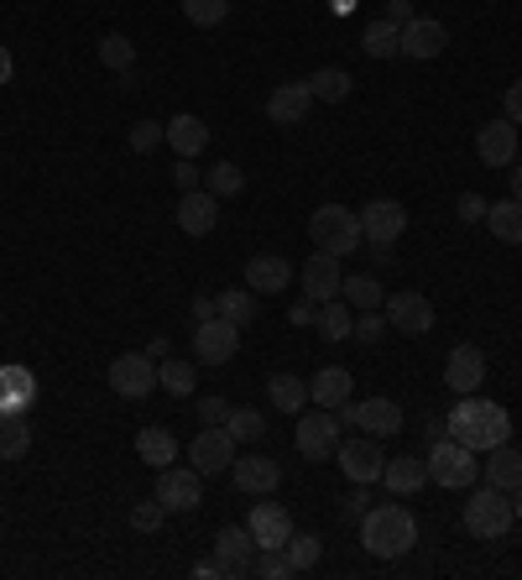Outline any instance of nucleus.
Returning a JSON list of instances; mask_svg holds the SVG:
<instances>
[{"label":"nucleus","mask_w":522,"mask_h":580,"mask_svg":"<svg viewBox=\"0 0 522 580\" xmlns=\"http://www.w3.org/2000/svg\"><path fill=\"white\" fill-rule=\"evenodd\" d=\"M444 424H450V439H460L465 450H475V455H486V450H497V445H507V435H512V418H507V409L501 403H491V398H460L450 413H444Z\"/></svg>","instance_id":"1"},{"label":"nucleus","mask_w":522,"mask_h":580,"mask_svg":"<svg viewBox=\"0 0 522 580\" xmlns=\"http://www.w3.org/2000/svg\"><path fill=\"white\" fill-rule=\"evenodd\" d=\"M360 544H366V555H377V559H403L407 549L418 544V518H413L403 502L366 508V518H360Z\"/></svg>","instance_id":"2"},{"label":"nucleus","mask_w":522,"mask_h":580,"mask_svg":"<svg viewBox=\"0 0 522 580\" xmlns=\"http://www.w3.org/2000/svg\"><path fill=\"white\" fill-rule=\"evenodd\" d=\"M309 241L319 251H330V257H351L366 236H360V215L356 210H345V204H319L309 215Z\"/></svg>","instance_id":"3"},{"label":"nucleus","mask_w":522,"mask_h":580,"mask_svg":"<svg viewBox=\"0 0 522 580\" xmlns=\"http://www.w3.org/2000/svg\"><path fill=\"white\" fill-rule=\"evenodd\" d=\"M512 492H501V486H475L471 502H465V529L475 533V538H501V533L512 529Z\"/></svg>","instance_id":"4"},{"label":"nucleus","mask_w":522,"mask_h":580,"mask_svg":"<svg viewBox=\"0 0 522 580\" xmlns=\"http://www.w3.org/2000/svg\"><path fill=\"white\" fill-rule=\"evenodd\" d=\"M475 471H481L475 450H465L460 439H434V450H428V482L460 492V486L475 482Z\"/></svg>","instance_id":"5"},{"label":"nucleus","mask_w":522,"mask_h":580,"mask_svg":"<svg viewBox=\"0 0 522 580\" xmlns=\"http://www.w3.org/2000/svg\"><path fill=\"white\" fill-rule=\"evenodd\" d=\"M105 382H110V392L116 398H152L157 392V362L146 356V351H126V356H116L110 362V371H105Z\"/></svg>","instance_id":"6"},{"label":"nucleus","mask_w":522,"mask_h":580,"mask_svg":"<svg viewBox=\"0 0 522 580\" xmlns=\"http://www.w3.org/2000/svg\"><path fill=\"white\" fill-rule=\"evenodd\" d=\"M293 439H298L304 460H334V450H340V418H334V409H319V403L304 409Z\"/></svg>","instance_id":"7"},{"label":"nucleus","mask_w":522,"mask_h":580,"mask_svg":"<svg viewBox=\"0 0 522 580\" xmlns=\"http://www.w3.org/2000/svg\"><path fill=\"white\" fill-rule=\"evenodd\" d=\"M189 460L199 476H220L225 465H236V435H230L225 424H204L189 445Z\"/></svg>","instance_id":"8"},{"label":"nucleus","mask_w":522,"mask_h":580,"mask_svg":"<svg viewBox=\"0 0 522 580\" xmlns=\"http://www.w3.org/2000/svg\"><path fill=\"white\" fill-rule=\"evenodd\" d=\"M356 215H360V236H366V246H392L407 230V210L398 204V199H371V204H360Z\"/></svg>","instance_id":"9"},{"label":"nucleus","mask_w":522,"mask_h":580,"mask_svg":"<svg viewBox=\"0 0 522 580\" xmlns=\"http://www.w3.org/2000/svg\"><path fill=\"white\" fill-rule=\"evenodd\" d=\"M240 351V330L230 324V319H204V324H193V356L204 366H225L230 356Z\"/></svg>","instance_id":"10"},{"label":"nucleus","mask_w":522,"mask_h":580,"mask_svg":"<svg viewBox=\"0 0 522 580\" xmlns=\"http://www.w3.org/2000/svg\"><path fill=\"white\" fill-rule=\"evenodd\" d=\"M157 502H163L167 512H193L199 502H204V476L199 471H178V465H167V471H157Z\"/></svg>","instance_id":"11"},{"label":"nucleus","mask_w":522,"mask_h":580,"mask_svg":"<svg viewBox=\"0 0 522 580\" xmlns=\"http://www.w3.org/2000/svg\"><path fill=\"white\" fill-rule=\"evenodd\" d=\"M345 424H356V429H366L371 439H381V435H398L403 429V409L392 403V398H351L345 403Z\"/></svg>","instance_id":"12"},{"label":"nucleus","mask_w":522,"mask_h":580,"mask_svg":"<svg viewBox=\"0 0 522 580\" xmlns=\"http://www.w3.org/2000/svg\"><path fill=\"white\" fill-rule=\"evenodd\" d=\"M381 309H387V324H392L398 335H428V330H434V304H428V293H392Z\"/></svg>","instance_id":"13"},{"label":"nucleus","mask_w":522,"mask_h":580,"mask_svg":"<svg viewBox=\"0 0 522 580\" xmlns=\"http://www.w3.org/2000/svg\"><path fill=\"white\" fill-rule=\"evenodd\" d=\"M444 48H450V26L434 22V16H413V22L403 26V37H398V52H403V58H418V63L439 58Z\"/></svg>","instance_id":"14"},{"label":"nucleus","mask_w":522,"mask_h":580,"mask_svg":"<svg viewBox=\"0 0 522 580\" xmlns=\"http://www.w3.org/2000/svg\"><path fill=\"white\" fill-rule=\"evenodd\" d=\"M475 157L486 163V168H512L518 163V126L507 121H486L475 131Z\"/></svg>","instance_id":"15"},{"label":"nucleus","mask_w":522,"mask_h":580,"mask_svg":"<svg viewBox=\"0 0 522 580\" xmlns=\"http://www.w3.org/2000/svg\"><path fill=\"white\" fill-rule=\"evenodd\" d=\"M214 565H220V576H251V565H257V538H251V529L214 533Z\"/></svg>","instance_id":"16"},{"label":"nucleus","mask_w":522,"mask_h":580,"mask_svg":"<svg viewBox=\"0 0 522 580\" xmlns=\"http://www.w3.org/2000/svg\"><path fill=\"white\" fill-rule=\"evenodd\" d=\"M334 460H340V471H345L356 486L381 482V465H387V455L377 450V439H371V435H366V439H345V445L334 450Z\"/></svg>","instance_id":"17"},{"label":"nucleus","mask_w":522,"mask_h":580,"mask_svg":"<svg viewBox=\"0 0 522 580\" xmlns=\"http://www.w3.org/2000/svg\"><path fill=\"white\" fill-rule=\"evenodd\" d=\"M246 529L257 538V549H283L287 538H293V512L277 508V502H257L251 518H246Z\"/></svg>","instance_id":"18"},{"label":"nucleus","mask_w":522,"mask_h":580,"mask_svg":"<svg viewBox=\"0 0 522 580\" xmlns=\"http://www.w3.org/2000/svg\"><path fill=\"white\" fill-rule=\"evenodd\" d=\"M340 283H345L340 257H330V251H313L309 262H304V298H313V304H330V298H340Z\"/></svg>","instance_id":"19"},{"label":"nucleus","mask_w":522,"mask_h":580,"mask_svg":"<svg viewBox=\"0 0 522 580\" xmlns=\"http://www.w3.org/2000/svg\"><path fill=\"white\" fill-rule=\"evenodd\" d=\"M236 486L240 492H251V497H266V492H277V482H283V465L272 455H261V450H251V455H236Z\"/></svg>","instance_id":"20"},{"label":"nucleus","mask_w":522,"mask_h":580,"mask_svg":"<svg viewBox=\"0 0 522 580\" xmlns=\"http://www.w3.org/2000/svg\"><path fill=\"white\" fill-rule=\"evenodd\" d=\"M214 220H220V199L210 189H189L178 199V230L183 236H210Z\"/></svg>","instance_id":"21"},{"label":"nucleus","mask_w":522,"mask_h":580,"mask_svg":"<svg viewBox=\"0 0 522 580\" xmlns=\"http://www.w3.org/2000/svg\"><path fill=\"white\" fill-rule=\"evenodd\" d=\"M444 382H450L460 398H471L475 387L486 382V356H481L475 345H454L450 362H444Z\"/></svg>","instance_id":"22"},{"label":"nucleus","mask_w":522,"mask_h":580,"mask_svg":"<svg viewBox=\"0 0 522 580\" xmlns=\"http://www.w3.org/2000/svg\"><path fill=\"white\" fill-rule=\"evenodd\" d=\"M309 105H313V95H309V84H304V79H298V84H283V90H272V95H266V121H272V126H304Z\"/></svg>","instance_id":"23"},{"label":"nucleus","mask_w":522,"mask_h":580,"mask_svg":"<svg viewBox=\"0 0 522 580\" xmlns=\"http://www.w3.org/2000/svg\"><path fill=\"white\" fill-rule=\"evenodd\" d=\"M351 392H356V377L345 371V366H324V371H313L309 382V403H319V409H345L351 403Z\"/></svg>","instance_id":"24"},{"label":"nucleus","mask_w":522,"mask_h":580,"mask_svg":"<svg viewBox=\"0 0 522 580\" xmlns=\"http://www.w3.org/2000/svg\"><path fill=\"white\" fill-rule=\"evenodd\" d=\"M37 377L26 366H0V413H26L37 403Z\"/></svg>","instance_id":"25"},{"label":"nucleus","mask_w":522,"mask_h":580,"mask_svg":"<svg viewBox=\"0 0 522 580\" xmlns=\"http://www.w3.org/2000/svg\"><path fill=\"white\" fill-rule=\"evenodd\" d=\"M287 283H293V262L287 257H251L246 262V288L251 293H287Z\"/></svg>","instance_id":"26"},{"label":"nucleus","mask_w":522,"mask_h":580,"mask_svg":"<svg viewBox=\"0 0 522 580\" xmlns=\"http://www.w3.org/2000/svg\"><path fill=\"white\" fill-rule=\"evenodd\" d=\"M381 482H387V492H398V497H413V492L428 486V460H418V455L387 460L381 465Z\"/></svg>","instance_id":"27"},{"label":"nucleus","mask_w":522,"mask_h":580,"mask_svg":"<svg viewBox=\"0 0 522 580\" xmlns=\"http://www.w3.org/2000/svg\"><path fill=\"white\" fill-rule=\"evenodd\" d=\"M167 146H173L178 157H199V152L210 146V126L199 121V116H173V121H167Z\"/></svg>","instance_id":"28"},{"label":"nucleus","mask_w":522,"mask_h":580,"mask_svg":"<svg viewBox=\"0 0 522 580\" xmlns=\"http://www.w3.org/2000/svg\"><path fill=\"white\" fill-rule=\"evenodd\" d=\"M266 398H272V409L277 413H293V418H298V413L309 409V382L293 377V371H277V377L266 382Z\"/></svg>","instance_id":"29"},{"label":"nucleus","mask_w":522,"mask_h":580,"mask_svg":"<svg viewBox=\"0 0 522 580\" xmlns=\"http://www.w3.org/2000/svg\"><path fill=\"white\" fill-rule=\"evenodd\" d=\"M486 225H491V236L507 246H522V199H497V204H486Z\"/></svg>","instance_id":"30"},{"label":"nucleus","mask_w":522,"mask_h":580,"mask_svg":"<svg viewBox=\"0 0 522 580\" xmlns=\"http://www.w3.org/2000/svg\"><path fill=\"white\" fill-rule=\"evenodd\" d=\"M137 455H142L152 471H167V465L178 460V439L167 435L163 424H146L142 435H137Z\"/></svg>","instance_id":"31"},{"label":"nucleus","mask_w":522,"mask_h":580,"mask_svg":"<svg viewBox=\"0 0 522 580\" xmlns=\"http://www.w3.org/2000/svg\"><path fill=\"white\" fill-rule=\"evenodd\" d=\"M486 482L501 486V492H518L522 486V445L512 450V445H497V450H486Z\"/></svg>","instance_id":"32"},{"label":"nucleus","mask_w":522,"mask_h":580,"mask_svg":"<svg viewBox=\"0 0 522 580\" xmlns=\"http://www.w3.org/2000/svg\"><path fill=\"white\" fill-rule=\"evenodd\" d=\"M304 84H309V95L324 99V105H345V99H351V90H356V79H351L345 69H313Z\"/></svg>","instance_id":"33"},{"label":"nucleus","mask_w":522,"mask_h":580,"mask_svg":"<svg viewBox=\"0 0 522 580\" xmlns=\"http://www.w3.org/2000/svg\"><path fill=\"white\" fill-rule=\"evenodd\" d=\"M340 298H345L351 309H360V315L387 304V293H381V283L371 277V272H356V277H345V283H340Z\"/></svg>","instance_id":"34"},{"label":"nucleus","mask_w":522,"mask_h":580,"mask_svg":"<svg viewBox=\"0 0 522 580\" xmlns=\"http://www.w3.org/2000/svg\"><path fill=\"white\" fill-rule=\"evenodd\" d=\"M319 335L324 340H351L356 335V315H351V304L345 298H330V304H319Z\"/></svg>","instance_id":"35"},{"label":"nucleus","mask_w":522,"mask_h":580,"mask_svg":"<svg viewBox=\"0 0 522 580\" xmlns=\"http://www.w3.org/2000/svg\"><path fill=\"white\" fill-rule=\"evenodd\" d=\"M32 450V429L22 413H0V460H26Z\"/></svg>","instance_id":"36"},{"label":"nucleus","mask_w":522,"mask_h":580,"mask_svg":"<svg viewBox=\"0 0 522 580\" xmlns=\"http://www.w3.org/2000/svg\"><path fill=\"white\" fill-rule=\"evenodd\" d=\"M214 304H220V319H230L236 330H246V324L257 319V293H251V288H225V293H214Z\"/></svg>","instance_id":"37"},{"label":"nucleus","mask_w":522,"mask_h":580,"mask_svg":"<svg viewBox=\"0 0 522 580\" xmlns=\"http://www.w3.org/2000/svg\"><path fill=\"white\" fill-rule=\"evenodd\" d=\"M287 565H293V576H304V570H313L319 565V555H324V544H319V533H293L283 544Z\"/></svg>","instance_id":"38"},{"label":"nucleus","mask_w":522,"mask_h":580,"mask_svg":"<svg viewBox=\"0 0 522 580\" xmlns=\"http://www.w3.org/2000/svg\"><path fill=\"white\" fill-rule=\"evenodd\" d=\"M157 387H167L173 398H189L199 387V371H193V362H157Z\"/></svg>","instance_id":"39"},{"label":"nucleus","mask_w":522,"mask_h":580,"mask_svg":"<svg viewBox=\"0 0 522 580\" xmlns=\"http://www.w3.org/2000/svg\"><path fill=\"white\" fill-rule=\"evenodd\" d=\"M99 63H105V69H116V73H131V69H137V43H131V37H120V32H110V37L99 43Z\"/></svg>","instance_id":"40"},{"label":"nucleus","mask_w":522,"mask_h":580,"mask_svg":"<svg viewBox=\"0 0 522 580\" xmlns=\"http://www.w3.org/2000/svg\"><path fill=\"white\" fill-rule=\"evenodd\" d=\"M225 429L236 435V445H257V439L266 435V418H261V409H230Z\"/></svg>","instance_id":"41"},{"label":"nucleus","mask_w":522,"mask_h":580,"mask_svg":"<svg viewBox=\"0 0 522 580\" xmlns=\"http://www.w3.org/2000/svg\"><path fill=\"white\" fill-rule=\"evenodd\" d=\"M204 184H210L214 199H236V193L246 189V173H240L236 163H214V168L204 173Z\"/></svg>","instance_id":"42"},{"label":"nucleus","mask_w":522,"mask_h":580,"mask_svg":"<svg viewBox=\"0 0 522 580\" xmlns=\"http://www.w3.org/2000/svg\"><path fill=\"white\" fill-rule=\"evenodd\" d=\"M398 37H403V32L392 22H377V26H366V43H360V48H366V58H392V52H398Z\"/></svg>","instance_id":"43"},{"label":"nucleus","mask_w":522,"mask_h":580,"mask_svg":"<svg viewBox=\"0 0 522 580\" xmlns=\"http://www.w3.org/2000/svg\"><path fill=\"white\" fill-rule=\"evenodd\" d=\"M183 16L193 26H220L230 16V0H183Z\"/></svg>","instance_id":"44"},{"label":"nucleus","mask_w":522,"mask_h":580,"mask_svg":"<svg viewBox=\"0 0 522 580\" xmlns=\"http://www.w3.org/2000/svg\"><path fill=\"white\" fill-rule=\"evenodd\" d=\"M163 518H167V508L152 497V502H137V508H131V529H137V533H157V529H163Z\"/></svg>","instance_id":"45"},{"label":"nucleus","mask_w":522,"mask_h":580,"mask_svg":"<svg viewBox=\"0 0 522 580\" xmlns=\"http://www.w3.org/2000/svg\"><path fill=\"white\" fill-rule=\"evenodd\" d=\"M251 570L266 576V580H287V576H293V565H287L283 549H257V565H251Z\"/></svg>","instance_id":"46"},{"label":"nucleus","mask_w":522,"mask_h":580,"mask_svg":"<svg viewBox=\"0 0 522 580\" xmlns=\"http://www.w3.org/2000/svg\"><path fill=\"white\" fill-rule=\"evenodd\" d=\"M163 142H167V126H157V121L131 126V146H137V152H152V146H163Z\"/></svg>","instance_id":"47"},{"label":"nucleus","mask_w":522,"mask_h":580,"mask_svg":"<svg viewBox=\"0 0 522 580\" xmlns=\"http://www.w3.org/2000/svg\"><path fill=\"white\" fill-rule=\"evenodd\" d=\"M381 330H387V315H381V309H366V315L356 319V335H351V340H360V345H377Z\"/></svg>","instance_id":"48"},{"label":"nucleus","mask_w":522,"mask_h":580,"mask_svg":"<svg viewBox=\"0 0 522 580\" xmlns=\"http://www.w3.org/2000/svg\"><path fill=\"white\" fill-rule=\"evenodd\" d=\"M454 215L465 220V225H471V220H486V199H481V193H460V204H454Z\"/></svg>","instance_id":"49"},{"label":"nucleus","mask_w":522,"mask_h":580,"mask_svg":"<svg viewBox=\"0 0 522 580\" xmlns=\"http://www.w3.org/2000/svg\"><path fill=\"white\" fill-rule=\"evenodd\" d=\"M199 418H204V424H225V418H230V403H225V398H199Z\"/></svg>","instance_id":"50"},{"label":"nucleus","mask_w":522,"mask_h":580,"mask_svg":"<svg viewBox=\"0 0 522 580\" xmlns=\"http://www.w3.org/2000/svg\"><path fill=\"white\" fill-rule=\"evenodd\" d=\"M173 184H178L183 193L199 189V168H193V157H178V163H173Z\"/></svg>","instance_id":"51"},{"label":"nucleus","mask_w":522,"mask_h":580,"mask_svg":"<svg viewBox=\"0 0 522 580\" xmlns=\"http://www.w3.org/2000/svg\"><path fill=\"white\" fill-rule=\"evenodd\" d=\"M413 16H418V11H413V0H387V16H381V22H392L398 32H403Z\"/></svg>","instance_id":"52"},{"label":"nucleus","mask_w":522,"mask_h":580,"mask_svg":"<svg viewBox=\"0 0 522 580\" xmlns=\"http://www.w3.org/2000/svg\"><path fill=\"white\" fill-rule=\"evenodd\" d=\"M501 110H507V121L512 126H522V79L507 90V99H501Z\"/></svg>","instance_id":"53"},{"label":"nucleus","mask_w":522,"mask_h":580,"mask_svg":"<svg viewBox=\"0 0 522 580\" xmlns=\"http://www.w3.org/2000/svg\"><path fill=\"white\" fill-rule=\"evenodd\" d=\"M214 315H220L214 293H199V298H193V324H204V319H214Z\"/></svg>","instance_id":"54"},{"label":"nucleus","mask_w":522,"mask_h":580,"mask_svg":"<svg viewBox=\"0 0 522 580\" xmlns=\"http://www.w3.org/2000/svg\"><path fill=\"white\" fill-rule=\"evenodd\" d=\"M309 319H319V304H313V298L293 304V324H309Z\"/></svg>","instance_id":"55"},{"label":"nucleus","mask_w":522,"mask_h":580,"mask_svg":"<svg viewBox=\"0 0 522 580\" xmlns=\"http://www.w3.org/2000/svg\"><path fill=\"white\" fill-rule=\"evenodd\" d=\"M366 508H371V497H366V486H360V492H351L345 512H351V518H366Z\"/></svg>","instance_id":"56"},{"label":"nucleus","mask_w":522,"mask_h":580,"mask_svg":"<svg viewBox=\"0 0 522 580\" xmlns=\"http://www.w3.org/2000/svg\"><path fill=\"white\" fill-rule=\"evenodd\" d=\"M167 351H173V345H167V335H152V345H146V356H152V362H167Z\"/></svg>","instance_id":"57"},{"label":"nucleus","mask_w":522,"mask_h":580,"mask_svg":"<svg viewBox=\"0 0 522 580\" xmlns=\"http://www.w3.org/2000/svg\"><path fill=\"white\" fill-rule=\"evenodd\" d=\"M193 576H199V580H214V576H220V565H214V559H204V565H193Z\"/></svg>","instance_id":"58"},{"label":"nucleus","mask_w":522,"mask_h":580,"mask_svg":"<svg viewBox=\"0 0 522 580\" xmlns=\"http://www.w3.org/2000/svg\"><path fill=\"white\" fill-rule=\"evenodd\" d=\"M5 79H11V52L0 48V84H5Z\"/></svg>","instance_id":"59"},{"label":"nucleus","mask_w":522,"mask_h":580,"mask_svg":"<svg viewBox=\"0 0 522 580\" xmlns=\"http://www.w3.org/2000/svg\"><path fill=\"white\" fill-rule=\"evenodd\" d=\"M512 173V199H522V168H507Z\"/></svg>","instance_id":"60"},{"label":"nucleus","mask_w":522,"mask_h":580,"mask_svg":"<svg viewBox=\"0 0 522 580\" xmlns=\"http://www.w3.org/2000/svg\"><path fill=\"white\" fill-rule=\"evenodd\" d=\"M512 512H518V518H522V486H518V492H512Z\"/></svg>","instance_id":"61"},{"label":"nucleus","mask_w":522,"mask_h":580,"mask_svg":"<svg viewBox=\"0 0 522 580\" xmlns=\"http://www.w3.org/2000/svg\"><path fill=\"white\" fill-rule=\"evenodd\" d=\"M351 5H356V0H334V11H351Z\"/></svg>","instance_id":"62"}]
</instances>
